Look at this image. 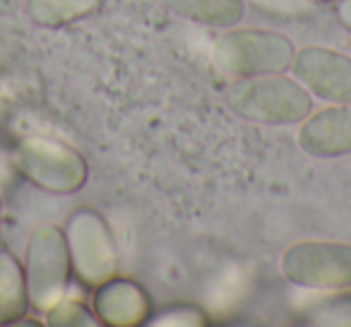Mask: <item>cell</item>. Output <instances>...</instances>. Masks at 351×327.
Listing matches in <instances>:
<instances>
[{
    "mask_svg": "<svg viewBox=\"0 0 351 327\" xmlns=\"http://www.w3.org/2000/svg\"><path fill=\"white\" fill-rule=\"evenodd\" d=\"M25 277L29 291V308L46 313L68 293L73 277L68 241L58 224H39L27 239Z\"/></svg>",
    "mask_w": 351,
    "mask_h": 327,
    "instance_id": "277c9868",
    "label": "cell"
},
{
    "mask_svg": "<svg viewBox=\"0 0 351 327\" xmlns=\"http://www.w3.org/2000/svg\"><path fill=\"white\" fill-rule=\"evenodd\" d=\"M10 159L22 178L53 195H73L87 186V159L68 142L27 135L15 142Z\"/></svg>",
    "mask_w": 351,
    "mask_h": 327,
    "instance_id": "7a4b0ae2",
    "label": "cell"
},
{
    "mask_svg": "<svg viewBox=\"0 0 351 327\" xmlns=\"http://www.w3.org/2000/svg\"><path fill=\"white\" fill-rule=\"evenodd\" d=\"M29 311L25 265L15 253L0 248V325H15Z\"/></svg>",
    "mask_w": 351,
    "mask_h": 327,
    "instance_id": "30bf717a",
    "label": "cell"
},
{
    "mask_svg": "<svg viewBox=\"0 0 351 327\" xmlns=\"http://www.w3.org/2000/svg\"><path fill=\"white\" fill-rule=\"evenodd\" d=\"M296 46L289 36L269 29H234L229 27L212 46L215 65L229 77L279 75L291 68Z\"/></svg>",
    "mask_w": 351,
    "mask_h": 327,
    "instance_id": "3957f363",
    "label": "cell"
},
{
    "mask_svg": "<svg viewBox=\"0 0 351 327\" xmlns=\"http://www.w3.org/2000/svg\"><path fill=\"white\" fill-rule=\"evenodd\" d=\"M65 241H68L73 274L94 289L118 272V245L108 229L106 219L94 210L73 212L65 224Z\"/></svg>",
    "mask_w": 351,
    "mask_h": 327,
    "instance_id": "5b68a950",
    "label": "cell"
},
{
    "mask_svg": "<svg viewBox=\"0 0 351 327\" xmlns=\"http://www.w3.org/2000/svg\"><path fill=\"white\" fill-rule=\"evenodd\" d=\"M0 224H3V195H0Z\"/></svg>",
    "mask_w": 351,
    "mask_h": 327,
    "instance_id": "e0dca14e",
    "label": "cell"
},
{
    "mask_svg": "<svg viewBox=\"0 0 351 327\" xmlns=\"http://www.w3.org/2000/svg\"><path fill=\"white\" fill-rule=\"evenodd\" d=\"M149 325H205V313L200 308H191V306H183V308H173V311H166L161 313L159 317H152L147 320Z\"/></svg>",
    "mask_w": 351,
    "mask_h": 327,
    "instance_id": "5bb4252c",
    "label": "cell"
},
{
    "mask_svg": "<svg viewBox=\"0 0 351 327\" xmlns=\"http://www.w3.org/2000/svg\"><path fill=\"white\" fill-rule=\"evenodd\" d=\"M337 20H339L346 29H351V0H339V3H337Z\"/></svg>",
    "mask_w": 351,
    "mask_h": 327,
    "instance_id": "2e32d148",
    "label": "cell"
},
{
    "mask_svg": "<svg viewBox=\"0 0 351 327\" xmlns=\"http://www.w3.org/2000/svg\"><path fill=\"white\" fill-rule=\"evenodd\" d=\"M279 269L291 284L313 291L351 289V245L303 241L284 250Z\"/></svg>",
    "mask_w": 351,
    "mask_h": 327,
    "instance_id": "8992f818",
    "label": "cell"
},
{
    "mask_svg": "<svg viewBox=\"0 0 351 327\" xmlns=\"http://www.w3.org/2000/svg\"><path fill=\"white\" fill-rule=\"evenodd\" d=\"M311 3H315V5H317V3H327V0H311Z\"/></svg>",
    "mask_w": 351,
    "mask_h": 327,
    "instance_id": "ac0fdd59",
    "label": "cell"
},
{
    "mask_svg": "<svg viewBox=\"0 0 351 327\" xmlns=\"http://www.w3.org/2000/svg\"><path fill=\"white\" fill-rule=\"evenodd\" d=\"M178 17L202 27H229L239 25L245 15V0H164Z\"/></svg>",
    "mask_w": 351,
    "mask_h": 327,
    "instance_id": "8fae6325",
    "label": "cell"
},
{
    "mask_svg": "<svg viewBox=\"0 0 351 327\" xmlns=\"http://www.w3.org/2000/svg\"><path fill=\"white\" fill-rule=\"evenodd\" d=\"M298 147L317 159L351 154V104H335L308 113L301 121Z\"/></svg>",
    "mask_w": 351,
    "mask_h": 327,
    "instance_id": "9c48e42d",
    "label": "cell"
},
{
    "mask_svg": "<svg viewBox=\"0 0 351 327\" xmlns=\"http://www.w3.org/2000/svg\"><path fill=\"white\" fill-rule=\"evenodd\" d=\"M293 77L317 99L351 104V58L325 46H303L293 53Z\"/></svg>",
    "mask_w": 351,
    "mask_h": 327,
    "instance_id": "52a82bcc",
    "label": "cell"
},
{
    "mask_svg": "<svg viewBox=\"0 0 351 327\" xmlns=\"http://www.w3.org/2000/svg\"><path fill=\"white\" fill-rule=\"evenodd\" d=\"M104 0H27L32 22L46 29L68 27L99 10Z\"/></svg>",
    "mask_w": 351,
    "mask_h": 327,
    "instance_id": "7c38bea8",
    "label": "cell"
},
{
    "mask_svg": "<svg viewBox=\"0 0 351 327\" xmlns=\"http://www.w3.org/2000/svg\"><path fill=\"white\" fill-rule=\"evenodd\" d=\"M349 49H351V41H349Z\"/></svg>",
    "mask_w": 351,
    "mask_h": 327,
    "instance_id": "d6986e66",
    "label": "cell"
},
{
    "mask_svg": "<svg viewBox=\"0 0 351 327\" xmlns=\"http://www.w3.org/2000/svg\"><path fill=\"white\" fill-rule=\"evenodd\" d=\"M226 101L241 118L263 125H296L313 111V94L284 73L236 80Z\"/></svg>",
    "mask_w": 351,
    "mask_h": 327,
    "instance_id": "6da1fadb",
    "label": "cell"
},
{
    "mask_svg": "<svg viewBox=\"0 0 351 327\" xmlns=\"http://www.w3.org/2000/svg\"><path fill=\"white\" fill-rule=\"evenodd\" d=\"M253 3H258L263 10L279 12V15H306L315 8V3L311 0H253Z\"/></svg>",
    "mask_w": 351,
    "mask_h": 327,
    "instance_id": "9a60e30c",
    "label": "cell"
},
{
    "mask_svg": "<svg viewBox=\"0 0 351 327\" xmlns=\"http://www.w3.org/2000/svg\"><path fill=\"white\" fill-rule=\"evenodd\" d=\"M92 311L108 327H137L149 320L152 303L140 284L116 274L94 287Z\"/></svg>",
    "mask_w": 351,
    "mask_h": 327,
    "instance_id": "ba28073f",
    "label": "cell"
},
{
    "mask_svg": "<svg viewBox=\"0 0 351 327\" xmlns=\"http://www.w3.org/2000/svg\"><path fill=\"white\" fill-rule=\"evenodd\" d=\"M44 315L51 327H84V325H97L99 322L97 317H94V313H89L82 301L68 298V296H63L56 306H51Z\"/></svg>",
    "mask_w": 351,
    "mask_h": 327,
    "instance_id": "4fadbf2b",
    "label": "cell"
}]
</instances>
